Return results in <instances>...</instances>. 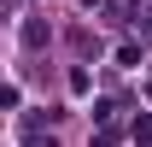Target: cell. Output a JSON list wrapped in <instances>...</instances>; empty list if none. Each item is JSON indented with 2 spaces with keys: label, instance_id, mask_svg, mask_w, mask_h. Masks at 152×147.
<instances>
[{
  "label": "cell",
  "instance_id": "1",
  "mask_svg": "<svg viewBox=\"0 0 152 147\" xmlns=\"http://www.w3.org/2000/svg\"><path fill=\"white\" fill-rule=\"evenodd\" d=\"M47 41V24H23V47H41Z\"/></svg>",
  "mask_w": 152,
  "mask_h": 147
},
{
  "label": "cell",
  "instance_id": "2",
  "mask_svg": "<svg viewBox=\"0 0 152 147\" xmlns=\"http://www.w3.org/2000/svg\"><path fill=\"white\" fill-rule=\"evenodd\" d=\"M23 147H58L53 135H41V129H29V135H23Z\"/></svg>",
  "mask_w": 152,
  "mask_h": 147
},
{
  "label": "cell",
  "instance_id": "3",
  "mask_svg": "<svg viewBox=\"0 0 152 147\" xmlns=\"http://www.w3.org/2000/svg\"><path fill=\"white\" fill-rule=\"evenodd\" d=\"M94 147H117V141H111V135H99V141H94Z\"/></svg>",
  "mask_w": 152,
  "mask_h": 147
}]
</instances>
